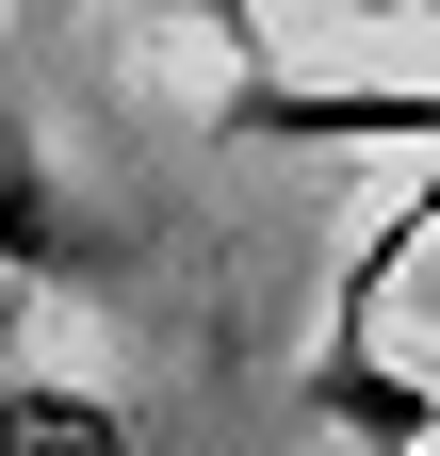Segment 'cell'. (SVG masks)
Returning a JSON list of instances; mask_svg holds the SVG:
<instances>
[{"mask_svg":"<svg viewBox=\"0 0 440 456\" xmlns=\"http://www.w3.org/2000/svg\"><path fill=\"white\" fill-rule=\"evenodd\" d=\"M0 294H131V228L66 180V147L33 131V98L0 82Z\"/></svg>","mask_w":440,"mask_h":456,"instance_id":"obj_1","label":"cell"},{"mask_svg":"<svg viewBox=\"0 0 440 456\" xmlns=\"http://www.w3.org/2000/svg\"><path fill=\"white\" fill-rule=\"evenodd\" d=\"M0 456H131V424H115V391L49 375L33 342L0 326Z\"/></svg>","mask_w":440,"mask_h":456,"instance_id":"obj_2","label":"cell"},{"mask_svg":"<svg viewBox=\"0 0 440 456\" xmlns=\"http://www.w3.org/2000/svg\"><path fill=\"white\" fill-rule=\"evenodd\" d=\"M310 408L343 440H375V456H440V391L408 359H310Z\"/></svg>","mask_w":440,"mask_h":456,"instance_id":"obj_3","label":"cell"},{"mask_svg":"<svg viewBox=\"0 0 440 456\" xmlns=\"http://www.w3.org/2000/svg\"><path fill=\"white\" fill-rule=\"evenodd\" d=\"M196 17H212V33H229V49H261V0H196Z\"/></svg>","mask_w":440,"mask_h":456,"instance_id":"obj_4","label":"cell"}]
</instances>
